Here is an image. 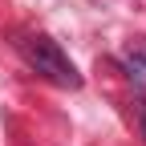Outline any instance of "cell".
<instances>
[{
	"instance_id": "1",
	"label": "cell",
	"mask_w": 146,
	"mask_h": 146,
	"mask_svg": "<svg viewBox=\"0 0 146 146\" xmlns=\"http://www.w3.org/2000/svg\"><path fill=\"white\" fill-rule=\"evenodd\" d=\"M21 53H25V61L33 65V73H41L45 81L61 85V89H81V73H77V65L61 53V45L53 41V36H45V33L25 36V41H21Z\"/></svg>"
},
{
	"instance_id": "2",
	"label": "cell",
	"mask_w": 146,
	"mask_h": 146,
	"mask_svg": "<svg viewBox=\"0 0 146 146\" xmlns=\"http://www.w3.org/2000/svg\"><path fill=\"white\" fill-rule=\"evenodd\" d=\"M122 69L130 73L134 81H142V85H146V41H134L130 49L122 53Z\"/></svg>"
}]
</instances>
